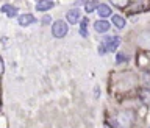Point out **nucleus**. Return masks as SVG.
<instances>
[{
  "mask_svg": "<svg viewBox=\"0 0 150 128\" xmlns=\"http://www.w3.org/2000/svg\"><path fill=\"white\" fill-rule=\"evenodd\" d=\"M67 30H69L67 23L64 21H56V22H53V25H52V35L55 37H64L67 35Z\"/></svg>",
  "mask_w": 150,
  "mask_h": 128,
  "instance_id": "f257e3e1",
  "label": "nucleus"
},
{
  "mask_svg": "<svg viewBox=\"0 0 150 128\" xmlns=\"http://www.w3.org/2000/svg\"><path fill=\"white\" fill-rule=\"evenodd\" d=\"M102 45L106 49V52H114L120 45V37L119 36H106L102 41Z\"/></svg>",
  "mask_w": 150,
  "mask_h": 128,
  "instance_id": "f03ea898",
  "label": "nucleus"
},
{
  "mask_svg": "<svg viewBox=\"0 0 150 128\" xmlns=\"http://www.w3.org/2000/svg\"><path fill=\"white\" fill-rule=\"evenodd\" d=\"M130 116H131V112H120V114L116 117L117 122H119V128H128L131 125L133 117H130Z\"/></svg>",
  "mask_w": 150,
  "mask_h": 128,
  "instance_id": "7ed1b4c3",
  "label": "nucleus"
},
{
  "mask_svg": "<svg viewBox=\"0 0 150 128\" xmlns=\"http://www.w3.org/2000/svg\"><path fill=\"white\" fill-rule=\"evenodd\" d=\"M66 17H67V22L69 23H78V22H81V14H80V9L78 8L69 9L67 14H66Z\"/></svg>",
  "mask_w": 150,
  "mask_h": 128,
  "instance_id": "20e7f679",
  "label": "nucleus"
},
{
  "mask_svg": "<svg viewBox=\"0 0 150 128\" xmlns=\"http://www.w3.org/2000/svg\"><path fill=\"white\" fill-rule=\"evenodd\" d=\"M36 19L31 16V14H22V16H19L17 17V22H19V25H22V27H28V25H31L33 22H35Z\"/></svg>",
  "mask_w": 150,
  "mask_h": 128,
  "instance_id": "39448f33",
  "label": "nucleus"
},
{
  "mask_svg": "<svg viewBox=\"0 0 150 128\" xmlns=\"http://www.w3.org/2000/svg\"><path fill=\"white\" fill-rule=\"evenodd\" d=\"M94 30H96L97 33H106L108 30H110V23H108L106 21H103V19H100V21H97L96 23H94Z\"/></svg>",
  "mask_w": 150,
  "mask_h": 128,
  "instance_id": "423d86ee",
  "label": "nucleus"
},
{
  "mask_svg": "<svg viewBox=\"0 0 150 128\" xmlns=\"http://www.w3.org/2000/svg\"><path fill=\"white\" fill-rule=\"evenodd\" d=\"M53 6V2L52 0H38L36 3V11H47Z\"/></svg>",
  "mask_w": 150,
  "mask_h": 128,
  "instance_id": "0eeeda50",
  "label": "nucleus"
},
{
  "mask_svg": "<svg viewBox=\"0 0 150 128\" xmlns=\"http://www.w3.org/2000/svg\"><path fill=\"white\" fill-rule=\"evenodd\" d=\"M97 11H98V17H110L111 16V8L108 6V5H105V3L98 5Z\"/></svg>",
  "mask_w": 150,
  "mask_h": 128,
  "instance_id": "6e6552de",
  "label": "nucleus"
},
{
  "mask_svg": "<svg viewBox=\"0 0 150 128\" xmlns=\"http://www.w3.org/2000/svg\"><path fill=\"white\" fill-rule=\"evenodd\" d=\"M0 11L5 13V14H8V17H16L17 8H16V6H13V5H3V6L0 8Z\"/></svg>",
  "mask_w": 150,
  "mask_h": 128,
  "instance_id": "1a4fd4ad",
  "label": "nucleus"
},
{
  "mask_svg": "<svg viewBox=\"0 0 150 128\" xmlns=\"http://www.w3.org/2000/svg\"><path fill=\"white\" fill-rule=\"evenodd\" d=\"M112 23H114L117 28H124L125 27V17L119 16V14H114V16H112Z\"/></svg>",
  "mask_w": 150,
  "mask_h": 128,
  "instance_id": "9d476101",
  "label": "nucleus"
},
{
  "mask_svg": "<svg viewBox=\"0 0 150 128\" xmlns=\"http://www.w3.org/2000/svg\"><path fill=\"white\" fill-rule=\"evenodd\" d=\"M80 35L83 37L88 36V19H81V22H80Z\"/></svg>",
  "mask_w": 150,
  "mask_h": 128,
  "instance_id": "9b49d317",
  "label": "nucleus"
},
{
  "mask_svg": "<svg viewBox=\"0 0 150 128\" xmlns=\"http://www.w3.org/2000/svg\"><path fill=\"white\" fill-rule=\"evenodd\" d=\"M139 98L144 103H150V91L149 89H142V91L139 92Z\"/></svg>",
  "mask_w": 150,
  "mask_h": 128,
  "instance_id": "f8f14e48",
  "label": "nucleus"
},
{
  "mask_svg": "<svg viewBox=\"0 0 150 128\" xmlns=\"http://www.w3.org/2000/svg\"><path fill=\"white\" fill-rule=\"evenodd\" d=\"M98 5L100 3H97L96 0H91V2H88L86 5H84V9H86V13H92L96 8H98Z\"/></svg>",
  "mask_w": 150,
  "mask_h": 128,
  "instance_id": "ddd939ff",
  "label": "nucleus"
},
{
  "mask_svg": "<svg viewBox=\"0 0 150 128\" xmlns=\"http://www.w3.org/2000/svg\"><path fill=\"white\" fill-rule=\"evenodd\" d=\"M110 2L114 5V6H117V8H125L130 0H110Z\"/></svg>",
  "mask_w": 150,
  "mask_h": 128,
  "instance_id": "4468645a",
  "label": "nucleus"
},
{
  "mask_svg": "<svg viewBox=\"0 0 150 128\" xmlns=\"http://www.w3.org/2000/svg\"><path fill=\"white\" fill-rule=\"evenodd\" d=\"M127 61V56H124V53H119V56H117V61H119V63H120V61Z\"/></svg>",
  "mask_w": 150,
  "mask_h": 128,
  "instance_id": "2eb2a0df",
  "label": "nucleus"
},
{
  "mask_svg": "<svg viewBox=\"0 0 150 128\" xmlns=\"http://www.w3.org/2000/svg\"><path fill=\"white\" fill-rule=\"evenodd\" d=\"M98 53H100V55L106 53V49H105V47H103V45H100V47H98Z\"/></svg>",
  "mask_w": 150,
  "mask_h": 128,
  "instance_id": "dca6fc26",
  "label": "nucleus"
},
{
  "mask_svg": "<svg viewBox=\"0 0 150 128\" xmlns=\"http://www.w3.org/2000/svg\"><path fill=\"white\" fill-rule=\"evenodd\" d=\"M3 67H5V64H3V59H2V56H0V74H3Z\"/></svg>",
  "mask_w": 150,
  "mask_h": 128,
  "instance_id": "f3484780",
  "label": "nucleus"
}]
</instances>
